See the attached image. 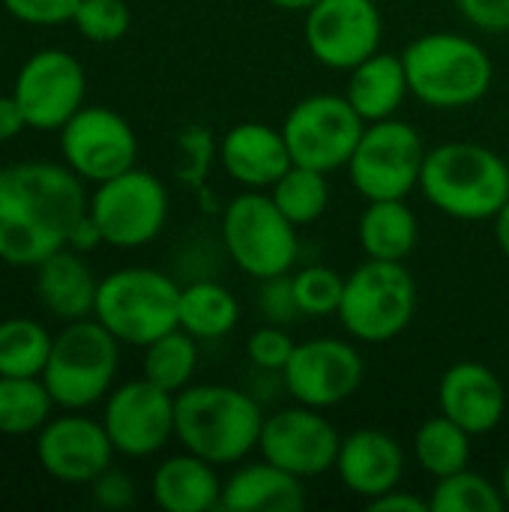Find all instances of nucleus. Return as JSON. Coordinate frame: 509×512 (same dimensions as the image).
Returning <instances> with one entry per match:
<instances>
[{
	"mask_svg": "<svg viewBox=\"0 0 509 512\" xmlns=\"http://www.w3.org/2000/svg\"><path fill=\"white\" fill-rule=\"evenodd\" d=\"M84 180L63 162H12L0 168V261L36 267L60 252L87 213Z\"/></svg>",
	"mask_w": 509,
	"mask_h": 512,
	"instance_id": "nucleus-1",
	"label": "nucleus"
},
{
	"mask_svg": "<svg viewBox=\"0 0 509 512\" xmlns=\"http://www.w3.org/2000/svg\"><path fill=\"white\" fill-rule=\"evenodd\" d=\"M264 417L249 390L192 381L174 396V441L216 468H234L258 453Z\"/></svg>",
	"mask_w": 509,
	"mask_h": 512,
	"instance_id": "nucleus-2",
	"label": "nucleus"
},
{
	"mask_svg": "<svg viewBox=\"0 0 509 512\" xmlns=\"http://www.w3.org/2000/svg\"><path fill=\"white\" fill-rule=\"evenodd\" d=\"M420 195L444 216L486 222L509 201L507 159L477 141H444L426 150Z\"/></svg>",
	"mask_w": 509,
	"mask_h": 512,
	"instance_id": "nucleus-3",
	"label": "nucleus"
},
{
	"mask_svg": "<svg viewBox=\"0 0 509 512\" xmlns=\"http://www.w3.org/2000/svg\"><path fill=\"white\" fill-rule=\"evenodd\" d=\"M411 96L435 111H459L483 102L495 84V63L483 42L456 30L411 39L402 51Z\"/></svg>",
	"mask_w": 509,
	"mask_h": 512,
	"instance_id": "nucleus-4",
	"label": "nucleus"
},
{
	"mask_svg": "<svg viewBox=\"0 0 509 512\" xmlns=\"http://www.w3.org/2000/svg\"><path fill=\"white\" fill-rule=\"evenodd\" d=\"M300 228L276 207L270 192L243 189L219 216V240L225 255L249 279L291 273L300 264Z\"/></svg>",
	"mask_w": 509,
	"mask_h": 512,
	"instance_id": "nucleus-5",
	"label": "nucleus"
},
{
	"mask_svg": "<svg viewBox=\"0 0 509 512\" xmlns=\"http://www.w3.org/2000/svg\"><path fill=\"white\" fill-rule=\"evenodd\" d=\"M417 315V282L405 261L366 258L345 276L336 318L357 345L399 339Z\"/></svg>",
	"mask_w": 509,
	"mask_h": 512,
	"instance_id": "nucleus-6",
	"label": "nucleus"
},
{
	"mask_svg": "<svg viewBox=\"0 0 509 512\" xmlns=\"http://www.w3.org/2000/svg\"><path fill=\"white\" fill-rule=\"evenodd\" d=\"M120 342L96 318L66 321L54 336L42 381L63 411H87L114 390Z\"/></svg>",
	"mask_w": 509,
	"mask_h": 512,
	"instance_id": "nucleus-7",
	"label": "nucleus"
},
{
	"mask_svg": "<svg viewBox=\"0 0 509 512\" xmlns=\"http://www.w3.org/2000/svg\"><path fill=\"white\" fill-rule=\"evenodd\" d=\"M180 285L156 267H120L99 279L93 318L120 345L147 348L177 327Z\"/></svg>",
	"mask_w": 509,
	"mask_h": 512,
	"instance_id": "nucleus-8",
	"label": "nucleus"
},
{
	"mask_svg": "<svg viewBox=\"0 0 509 512\" xmlns=\"http://www.w3.org/2000/svg\"><path fill=\"white\" fill-rule=\"evenodd\" d=\"M426 141L408 120L387 117L366 123L348 165V183L363 201L408 198L420 189V174L426 162Z\"/></svg>",
	"mask_w": 509,
	"mask_h": 512,
	"instance_id": "nucleus-9",
	"label": "nucleus"
},
{
	"mask_svg": "<svg viewBox=\"0 0 509 512\" xmlns=\"http://www.w3.org/2000/svg\"><path fill=\"white\" fill-rule=\"evenodd\" d=\"M87 213L99 225L105 246L141 249L165 231L171 198L156 174L135 165L105 183H96Z\"/></svg>",
	"mask_w": 509,
	"mask_h": 512,
	"instance_id": "nucleus-10",
	"label": "nucleus"
},
{
	"mask_svg": "<svg viewBox=\"0 0 509 512\" xmlns=\"http://www.w3.org/2000/svg\"><path fill=\"white\" fill-rule=\"evenodd\" d=\"M366 120L354 111L345 93L303 96L282 120V132L294 165L333 174L348 165Z\"/></svg>",
	"mask_w": 509,
	"mask_h": 512,
	"instance_id": "nucleus-11",
	"label": "nucleus"
},
{
	"mask_svg": "<svg viewBox=\"0 0 509 512\" xmlns=\"http://www.w3.org/2000/svg\"><path fill=\"white\" fill-rule=\"evenodd\" d=\"M366 381V360L354 339L315 336L297 342L288 366L282 369V384L291 402L330 411L345 405L360 393Z\"/></svg>",
	"mask_w": 509,
	"mask_h": 512,
	"instance_id": "nucleus-12",
	"label": "nucleus"
},
{
	"mask_svg": "<svg viewBox=\"0 0 509 512\" xmlns=\"http://www.w3.org/2000/svg\"><path fill=\"white\" fill-rule=\"evenodd\" d=\"M303 42L324 69L351 72L381 51L384 12L375 0H318L303 12Z\"/></svg>",
	"mask_w": 509,
	"mask_h": 512,
	"instance_id": "nucleus-13",
	"label": "nucleus"
},
{
	"mask_svg": "<svg viewBox=\"0 0 509 512\" xmlns=\"http://www.w3.org/2000/svg\"><path fill=\"white\" fill-rule=\"evenodd\" d=\"M342 432L327 411L309 405H288L264 417L258 453L300 480H315L336 471Z\"/></svg>",
	"mask_w": 509,
	"mask_h": 512,
	"instance_id": "nucleus-14",
	"label": "nucleus"
},
{
	"mask_svg": "<svg viewBox=\"0 0 509 512\" xmlns=\"http://www.w3.org/2000/svg\"><path fill=\"white\" fill-rule=\"evenodd\" d=\"M12 96L21 105L27 126L39 132H60L66 120L84 108L87 72L78 57L63 48H42L30 54L15 81Z\"/></svg>",
	"mask_w": 509,
	"mask_h": 512,
	"instance_id": "nucleus-15",
	"label": "nucleus"
},
{
	"mask_svg": "<svg viewBox=\"0 0 509 512\" xmlns=\"http://www.w3.org/2000/svg\"><path fill=\"white\" fill-rule=\"evenodd\" d=\"M60 153L84 183L96 186L135 168L138 135L123 114L105 105H84L60 129Z\"/></svg>",
	"mask_w": 509,
	"mask_h": 512,
	"instance_id": "nucleus-16",
	"label": "nucleus"
},
{
	"mask_svg": "<svg viewBox=\"0 0 509 512\" xmlns=\"http://www.w3.org/2000/svg\"><path fill=\"white\" fill-rule=\"evenodd\" d=\"M102 426L126 459H150L174 441V393L144 375L105 396Z\"/></svg>",
	"mask_w": 509,
	"mask_h": 512,
	"instance_id": "nucleus-17",
	"label": "nucleus"
},
{
	"mask_svg": "<svg viewBox=\"0 0 509 512\" xmlns=\"http://www.w3.org/2000/svg\"><path fill=\"white\" fill-rule=\"evenodd\" d=\"M114 453L102 420H90L81 411H66L36 432V459L42 471L69 486H90L114 465Z\"/></svg>",
	"mask_w": 509,
	"mask_h": 512,
	"instance_id": "nucleus-18",
	"label": "nucleus"
},
{
	"mask_svg": "<svg viewBox=\"0 0 509 512\" xmlns=\"http://www.w3.org/2000/svg\"><path fill=\"white\" fill-rule=\"evenodd\" d=\"M408 468L405 447L396 435L366 426L342 435L336 477L360 501H375L402 486Z\"/></svg>",
	"mask_w": 509,
	"mask_h": 512,
	"instance_id": "nucleus-19",
	"label": "nucleus"
},
{
	"mask_svg": "<svg viewBox=\"0 0 509 512\" xmlns=\"http://www.w3.org/2000/svg\"><path fill=\"white\" fill-rule=\"evenodd\" d=\"M438 408L474 438L495 432L507 417V387L480 360L453 363L438 384Z\"/></svg>",
	"mask_w": 509,
	"mask_h": 512,
	"instance_id": "nucleus-20",
	"label": "nucleus"
},
{
	"mask_svg": "<svg viewBox=\"0 0 509 512\" xmlns=\"http://www.w3.org/2000/svg\"><path fill=\"white\" fill-rule=\"evenodd\" d=\"M219 165L243 189L270 192V186L294 165L282 126L243 120L219 138Z\"/></svg>",
	"mask_w": 509,
	"mask_h": 512,
	"instance_id": "nucleus-21",
	"label": "nucleus"
},
{
	"mask_svg": "<svg viewBox=\"0 0 509 512\" xmlns=\"http://www.w3.org/2000/svg\"><path fill=\"white\" fill-rule=\"evenodd\" d=\"M309 504L306 480L288 474L285 468L267 462H240L222 483L225 512H300Z\"/></svg>",
	"mask_w": 509,
	"mask_h": 512,
	"instance_id": "nucleus-22",
	"label": "nucleus"
},
{
	"mask_svg": "<svg viewBox=\"0 0 509 512\" xmlns=\"http://www.w3.org/2000/svg\"><path fill=\"white\" fill-rule=\"evenodd\" d=\"M219 468L183 450L162 459L150 480V495L165 512H213L222 504Z\"/></svg>",
	"mask_w": 509,
	"mask_h": 512,
	"instance_id": "nucleus-23",
	"label": "nucleus"
},
{
	"mask_svg": "<svg viewBox=\"0 0 509 512\" xmlns=\"http://www.w3.org/2000/svg\"><path fill=\"white\" fill-rule=\"evenodd\" d=\"M96 291H99V279L93 276V267L81 252L69 246L36 264V294L42 306L60 321L93 318Z\"/></svg>",
	"mask_w": 509,
	"mask_h": 512,
	"instance_id": "nucleus-24",
	"label": "nucleus"
},
{
	"mask_svg": "<svg viewBox=\"0 0 509 512\" xmlns=\"http://www.w3.org/2000/svg\"><path fill=\"white\" fill-rule=\"evenodd\" d=\"M411 96L405 60L396 51H375L348 72L345 99L366 123L399 117L405 99Z\"/></svg>",
	"mask_w": 509,
	"mask_h": 512,
	"instance_id": "nucleus-25",
	"label": "nucleus"
},
{
	"mask_svg": "<svg viewBox=\"0 0 509 512\" xmlns=\"http://www.w3.org/2000/svg\"><path fill=\"white\" fill-rule=\"evenodd\" d=\"M357 240L366 258L408 261L420 240V219L408 198L366 201L357 219Z\"/></svg>",
	"mask_w": 509,
	"mask_h": 512,
	"instance_id": "nucleus-26",
	"label": "nucleus"
},
{
	"mask_svg": "<svg viewBox=\"0 0 509 512\" xmlns=\"http://www.w3.org/2000/svg\"><path fill=\"white\" fill-rule=\"evenodd\" d=\"M240 324V300L216 279H195L180 288L177 327L198 342H219Z\"/></svg>",
	"mask_w": 509,
	"mask_h": 512,
	"instance_id": "nucleus-27",
	"label": "nucleus"
},
{
	"mask_svg": "<svg viewBox=\"0 0 509 512\" xmlns=\"http://www.w3.org/2000/svg\"><path fill=\"white\" fill-rule=\"evenodd\" d=\"M411 453L423 474H429L432 480H441V477L471 468L474 435L438 411L435 417L423 420L420 429L414 432Z\"/></svg>",
	"mask_w": 509,
	"mask_h": 512,
	"instance_id": "nucleus-28",
	"label": "nucleus"
},
{
	"mask_svg": "<svg viewBox=\"0 0 509 512\" xmlns=\"http://www.w3.org/2000/svg\"><path fill=\"white\" fill-rule=\"evenodd\" d=\"M144 378L168 393H180L195 381L198 372V339L174 327L144 348Z\"/></svg>",
	"mask_w": 509,
	"mask_h": 512,
	"instance_id": "nucleus-29",
	"label": "nucleus"
},
{
	"mask_svg": "<svg viewBox=\"0 0 509 512\" xmlns=\"http://www.w3.org/2000/svg\"><path fill=\"white\" fill-rule=\"evenodd\" d=\"M54 336L33 318L0 321V375L42 378Z\"/></svg>",
	"mask_w": 509,
	"mask_h": 512,
	"instance_id": "nucleus-30",
	"label": "nucleus"
},
{
	"mask_svg": "<svg viewBox=\"0 0 509 512\" xmlns=\"http://www.w3.org/2000/svg\"><path fill=\"white\" fill-rule=\"evenodd\" d=\"M330 174L306 168V165H291L273 186H270V198L276 201V207L297 225H315L327 207H330Z\"/></svg>",
	"mask_w": 509,
	"mask_h": 512,
	"instance_id": "nucleus-31",
	"label": "nucleus"
},
{
	"mask_svg": "<svg viewBox=\"0 0 509 512\" xmlns=\"http://www.w3.org/2000/svg\"><path fill=\"white\" fill-rule=\"evenodd\" d=\"M51 408L42 378L0 375V435H36L51 420Z\"/></svg>",
	"mask_w": 509,
	"mask_h": 512,
	"instance_id": "nucleus-32",
	"label": "nucleus"
},
{
	"mask_svg": "<svg viewBox=\"0 0 509 512\" xmlns=\"http://www.w3.org/2000/svg\"><path fill=\"white\" fill-rule=\"evenodd\" d=\"M429 507L432 512H501L507 510V501L495 480L465 468L435 480Z\"/></svg>",
	"mask_w": 509,
	"mask_h": 512,
	"instance_id": "nucleus-33",
	"label": "nucleus"
},
{
	"mask_svg": "<svg viewBox=\"0 0 509 512\" xmlns=\"http://www.w3.org/2000/svg\"><path fill=\"white\" fill-rule=\"evenodd\" d=\"M300 318H330L339 312L345 294V276L330 264H303L291 270Z\"/></svg>",
	"mask_w": 509,
	"mask_h": 512,
	"instance_id": "nucleus-34",
	"label": "nucleus"
},
{
	"mask_svg": "<svg viewBox=\"0 0 509 512\" xmlns=\"http://www.w3.org/2000/svg\"><path fill=\"white\" fill-rule=\"evenodd\" d=\"M72 24L87 42L108 45L129 33L132 27V9L126 0H81L75 9Z\"/></svg>",
	"mask_w": 509,
	"mask_h": 512,
	"instance_id": "nucleus-35",
	"label": "nucleus"
},
{
	"mask_svg": "<svg viewBox=\"0 0 509 512\" xmlns=\"http://www.w3.org/2000/svg\"><path fill=\"white\" fill-rule=\"evenodd\" d=\"M294 348H297V342L291 336V327L270 324V321H264L246 339V357H249L252 369H261V372H279L282 375Z\"/></svg>",
	"mask_w": 509,
	"mask_h": 512,
	"instance_id": "nucleus-36",
	"label": "nucleus"
},
{
	"mask_svg": "<svg viewBox=\"0 0 509 512\" xmlns=\"http://www.w3.org/2000/svg\"><path fill=\"white\" fill-rule=\"evenodd\" d=\"M255 306H258V315L264 321L291 327L300 318L297 297H294V285H291V273L261 279L258 282V294H255Z\"/></svg>",
	"mask_w": 509,
	"mask_h": 512,
	"instance_id": "nucleus-37",
	"label": "nucleus"
},
{
	"mask_svg": "<svg viewBox=\"0 0 509 512\" xmlns=\"http://www.w3.org/2000/svg\"><path fill=\"white\" fill-rule=\"evenodd\" d=\"M180 147H183V168H180V177H183L189 186H201V180L207 177L213 159H219V144H216V138H213L204 126H192V129L183 132Z\"/></svg>",
	"mask_w": 509,
	"mask_h": 512,
	"instance_id": "nucleus-38",
	"label": "nucleus"
},
{
	"mask_svg": "<svg viewBox=\"0 0 509 512\" xmlns=\"http://www.w3.org/2000/svg\"><path fill=\"white\" fill-rule=\"evenodd\" d=\"M0 3L21 24L57 27V24H66L75 18V9L81 0H0Z\"/></svg>",
	"mask_w": 509,
	"mask_h": 512,
	"instance_id": "nucleus-39",
	"label": "nucleus"
},
{
	"mask_svg": "<svg viewBox=\"0 0 509 512\" xmlns=\"http://www.w3.org/2000/svg\"><path fill=\"white\" fill-rule=\"evenodd\" d=\"M90 495H93V501L102 507V510H129L135 501H138V486H135V480L126 474V471H120V468H105L93 483H90Z\"/></svg>",
	"mask_w": 509,
	"mask_h": 512,
	"instance_id": "nucleus-40",
	"label": "nucleus"
},
{
	"mask_svg": "<svg viewBox=\"0 0 509 512\" xmlns=\"http://www.w3.org/2000/svg\"><path fill=\"white\" fill-rule=\"evenodd\" d=\"M462 18L489 36L509 33V0H456Z\"/></svg>",
	"mask_w": 509,
	"mask_h": 512,
	"instance_id": "nucleus-41",
	"label": "nucleus"
},
{
	"mask_svg": "<svg viewBox=\"0 0 509 512\" xmlns=\"http://www.w3.org/2000/svg\"><path fill=\"white\" fill-rule=\"evenodd\" d=\"M366 507L372 512H432L429 498H420V495H414V492H408L402 486L381 495V498H375V501H369Z\"/></svg>",
	"mask_w": 509,
	"mask_h": 512,
	"instance_id": "nucleus-42",
	"label": "nucleus"
},
{
	"mask_svg": "<svg viewBox=\"0 0 509 512\" xmlns=\"http://www.w3.org/2000/svg\"><path fill=\"white\" fill-rule=\"evenodd\" d=\"M66 246H69V249H75V252H81V255H87V252H93V249L105 246L102 231H99V225L93 222V216H90V213H84V216L72 225Z\"/></svg>",
	"mask_w": 509,
	"mask_h": 512,
	"instance_id": "nucleus-43",
	"label": "nucleus"
},
{
	"mask_svg": "<svg viewBox=\"0 0 509 512\" xmlns=\"http://www.w3.org/2000/svg\"><path fill=\"white\" fill-rule=\"evenodd\" d=\"M27 126V117L21 111V105L15 102V96H0V141H9L15 135H21Z\"/></svg>",
	"mask_w": 509,
	"mask_h": 512,
	"instance_id": "nucleus-44",
	"label": "nucleus"
},
{
	"mask_svg": "<svg viewBox=\"0 0 509 512\" xmlns=\"http://www.w3.org/2000/svg\"><path fill=\"white\" fill-rule=\"evenodd\" d=\"M492 222H495V243H498L501 255L509 261V201L498 210V216Z\"/></svg>",
	"mask_w": 509,
	"mask_h": 512,
	"instance_id": "nucleus-45",
	"label": "nucleus"
},
{
	"mask_svg": "<svg viewBox=\"0 0 509 512\" xmlns=\"http://www.w3.org/2000/svg\"><path fill=\"white\" fill-rule=\"evenodd\" d=\"M270 6H276V9H285V12H306V9H312L318 0H267Z\"/></svg>",
	"mask_w": 509,
	"mask_h": 512,
	"instance_id": "nucleus-46",
	"label": "nucleus"
},
{
	"mask_svg": "<svg viewBox=\"0 0 509 512\" xmlns=\"http://www.w3.org/2000/svg\"><path fill=\"white\" fill-rule=\"evenodd\" d=\"M498 486H501V492H504V501H507V507H509V459L504 462V468H501V480H498Z\"/></svg>",
	"mask_w": 509,
	"mask_h": 512,
	"instance_id": "nucleus-47",
	"label": "nucleus"
}]
</instances>
